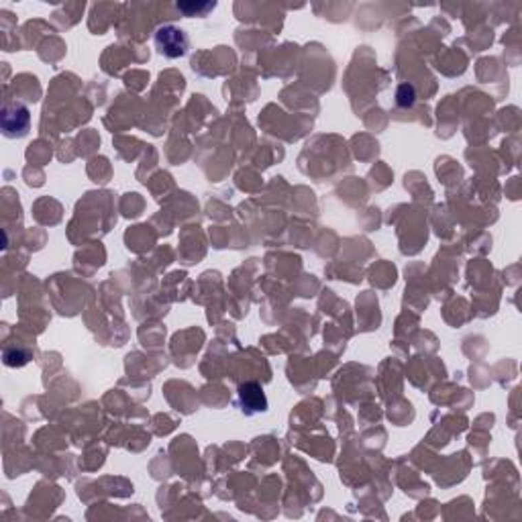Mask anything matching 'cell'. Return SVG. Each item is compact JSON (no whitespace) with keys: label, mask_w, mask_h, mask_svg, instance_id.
<instances>
[{"label":"cell","mask_w":522,"mask_h":522,"mask_svg":"<svg viewBox=\"0 0 522 522\" xmlns=\"http://www.w3.org/2000/svg\"><path fill=\"white\" fill-rule=\"evenodd\" d=\"M155 47L162 56L175 59L188 54V37L182 29L174 25L160 27L155 33Z\"/></svg>","instance_id":"1"},{"label":"cell","mask_w":522,"mask_h":522,"mask_svg":"<svg viewBox=\"0 0 522 522\" xmlns=\"http://www.w3.org/2000/svg\"><path fill=\"white\" fill-rule=\"evenodd\" d=\"M29 122H31V116H29V111L25 107H17V105L14 107H4V111H2V131H4V137L17 139V137L27 135Z\"/></svg>","instance_id":"2"},{"label":"cell","mask_w":522,"mask_h":522,"mask_svg":"<svg viewBox=\"0 0 522 522\" xmlns=\"http://www.w3.org/2000/svg\"><path fill=\"white\" fill-rule=\"evenodd\" d=\"M239 404L241 410L247 414H257L268 410V398L263 394V388L257 382H247L239 386Z\"/></svg>","instance_id":"3"},{"label":"cell","mask_w":522,"mask_h":522,"mask_svg":"<svg viewBox=\"0 0 522 522\" xmlns=\"http://www.w3.org/2000/svg\"><path fill=\"white\" fill-rule=\"evenodd\" d=\"M217 6V2H177L175 8L182 10L188 17H204L206 12H210Z\"/></svg>","instance_id":"4"},{"label":"cell","mask_w":522,"mask_h":522,"mask_svg":"<svg viewBox=\"0 0 522 522\" xmlns=\"http://www.w3.org/2000/svg\"><path fill=\"white\" fill-rule=\"evenodd\" d=\"M29 359H31V355L27 351H23V349L10 347L4 351V363L8 367H21L25 363H29Z\"/></svg>","instance_id":"5"},{"label":"cell","mask_w":522,"mask_h":522,"mask_svg":"<svg viewBox=\"0 0 522 522\" xmlns=\"http://www.w3.org/2000/svg\"><path fill=\"white\" fill-rule=\"evenodd\" d=\"M396 98H398V105H400V107H404V109H406V107H412V105H414V88L408 86V84H402Z\"/></svg>","instance_id":"6"}]
</instances>
